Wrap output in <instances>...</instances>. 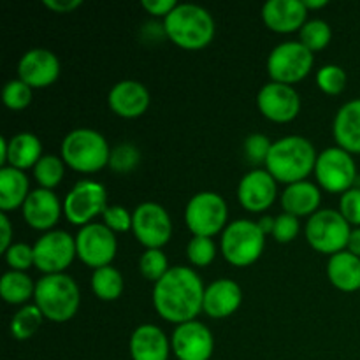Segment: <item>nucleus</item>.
<instances>
[{
  "instance_id": "obj_32",
  "label": "nucleus",
  "mask_w": 360,
  "mask_h": 360,
  "mask_svg": "<svg viewBox=\"0 0 360 360\" xmlns=\"http://www.w3.org/2000/svg\"><path fill=\"white\" fill-rule=\"evenodd\" d=\"M65 162L62 157L53 153H44L34 167V178L39 183V188L53 190L62 183L65 176Z\"/></svg>"
},
{
  "instance_id": "obj_42",
  "label": "nucleus",
  "mask_w": 360,
  "mask_h": 360,
  "mask_svg": "<svg viewBox=\"0 0 360 360\" xmlns=\"http://www.w3.org/2000/svg\"><path fill=\"white\" fill-rule=\"evenodd\" d=\"M299 229H301V225H299L297 217L288 213H281L278 214V217H274V227L271 236H273L278 243L287 245V243L294 241L295 236L299 234Z\"/></svg>"
},
{
  "instance_id": "obj_33",
  "label": "nucleus",
  "mask_w": 360,
  "mask_h": 360,
  "mask_svg": "<svg viewBox=\"0 0 360 360\" xmlns=\"http://www.w3.org/2000/svg\"><path fill=\"white\" fill-rule=\"evenodd\" d=\"M330 39H333V28L326 20H320V18L308 20L304 27L299 30V42H302L313 53L326 49Z\"/></svg>"
},
{
  "instance_id": "obj_36",
  "label": "nucleus",
  "mask_w": 360,
  "mask_h": 360,
  "mask_svg": "<svg viewBox=\"0 0 360 360\" xmlns=\"http://www.w3.org/2000/svg\"><path fill=\"white\" fill-rule=\"evenodd\" d=\"M347 70L336 63H327L316 72V84L327 95H340L347 88Z\"/></svg>"
},
{
  "instance_id": "obj_45",
  "label": "nucleus",
  "mask_w": 360,
  "mask_h": 360,
  "mask_svg": "<svg viewBox=\"0 0 360 360\" xmlns=\"http://www.w3.org/2000/svg\"><path fill=\"white\" fill-rule=\"evenodd\" d=\"M0 232H2V236H0V252L6 253L7 250L11 248V245H13V225H11V220L9 217H7V213H0Z\"/></svg>"
},
{
  "instance_id": "obj_47",
  "label": "nucleus",
  "mask_w": 360,
  "mask_h": 360,
  "mask_svg": "<svg viewBox=\"0 0 360 360\" xmlns=\"http://www.w3.org/2000/svg\"><path fill=\"white\" fill-rule=\"evenodd\" d=\"M347 250L354 255L360 257V227H354L352 229L350 239H348V246Z\"/></svg>"
},
{
  "instance_id": "obj_22",
  "label": "nucleus",
  "mask_w": 360,
  "mask_h": 360,
  "mask_svg": "<svg viewBox=\"0 0 360 360\" xmlns=\"http://www.w3.org/2000/svg\"><path fill=\"white\" fill-rule=\"evenodd\" d=\"M129 350L132 360H169L172 352L167 334L155 323H141L130 336Z\"/></svg>"
},
{
  "instance_id": "obj_34",
  "label": "nucleus",
  "mask_w": 360,
  "mask_h": 360,
  "mask_svg": "<svg viewBox=\"0 0 360 360\" xmlns=\"http://www.w3.org/2000/svg\"><path fill=\"white\" fill-rule=\"evenodd\" d=\"M169 269H171V267H169L167 255H165L160 248L144 250V253L139 259V273L143 274L148 281L157 283L158 280H162V278L167 274Z\"/></svg>"
},
{
  "instance_id": "obj_43",
  "label": "nucleus",
  "mask_w": 360,
  "mask_h": 360,
  "mask_svg": "<svg viewBox=\"0 0 360 360\" xmlns=\"http://www.w3.org/2000/svg\"><path fill=\"white\" fill-rule=\"evenodd\" d=\"M340 213L348 224L360 227V188L357 186L340 197Z\"/></svg>"
},
{
  "instance_id": "obj_25",
  "label": "nucleus",
  "mask_w": 360,
  "mask_h": 360,
  "mask_svg": "<svg viewBox=\"0 0 360 360\" xmlns=\"http://www.w3.org/2000/svg\"><path fill=\"white\" fill-rule=\"evenodd\" d=\"M320 202H322L320 186L308 181V179L287 185L281 192V207H283V211L297 218L315 214L320 210Z\"/></svg>"
},
{
  "instance_id": "obj_3",
  "label": "nucleus",
  "mask_w": 360,
  "mask_h": 360,
  "mask_svg": "<svg viewBox=\"0 0 360 360\" xmlns=\"http://www.w3.org/2000/svg\"><path fill=\"white\" fill-rule=\"evenodd\" d=\"M316 157L319 153L311 141L302 136H285L273 141L266 169L278 183L292 185L304 181L311 172H315Z\"/></svg>"
},
{
  "instance_id": "obj_37",
  "label": "nucleus",
  "mask_w": 360,
  "mask_h": 360,
  "mask_svg": "<svg viewBox=\"0 0 360 360\" xmlns=\"http://www.w3.org/2000/svg\"><path fill=\"white\" fill-rule=\"evenodd\" d=\"M186 257H188L192 266L206 267L217 259V245L211 238L192 236V239L186 245Z\"/></svg>"
},
{
  "instance_id": "obj_30",
  "label": "nucleus",
  "mask_w": 360,
  "mask_h": 360,
  "mask_svg": "<svg viewBox=\"0 0 360 360\" xmlns=\"http://www.w3.org/2000/svg\"><path fill=\"white\" fill-rule=\"evenodd\" d=\"M91 290H94L95 297H98L101 301H116L122 297L123 290H125L123 274L112 266L95 269L91 274Z\"/></svg>"
},
{
  "instance_id": "obj_1",
  "label": "nucleus",
  "mask_w": 360,
  "mask_h": 360,
  "mask_svg": "<svg viewBox=\"0 0 360 360\" xmlns=\"http://www.w3.org/2000/svg\"><path fill=\"white\" fill-rule=\"evenodd\" d=\"M202 280L186 266H172L153 287V306L158 315L167 322L185 323L197 320L204 304Z\"/></svg>"
},
{
  "instance_id": "obj_46",
  "label": "nucleus",
  "mask_w": 360,
  "mask_h": 360,
  "mask_svg": "<svg viewBox=\"0 0 360 360\" xmlns=\"http://www.w3.org/2000/svg\"><path fill=\"white\" fill-rule=\"evenodd\" d=\"M44 6L58 14H67L83 6V0H44Z\"/></svg>"
},
{
  "instance_id": "obj_49",
  "label": "nucleus",
  "mask_w": 360,
  "mask_h": 360,
  "mask_svg": "<svg viewBox=\"0 0 360 360\" xmlns=\"http://www.w3.org/2000/svg\"><path fill=\"white\" fill-rule=\"evenodd\" d=\"M7 164V137H0V165L6 167Z\"/></svg>"
},
{
  "instance_id": "obj_10",
  "label": "nucleus",
  "mask_w": 360,
  "mask_h": 360,
  "mask_svg": "<svg viewBox=\"0 0 360 360\" xmlns=\"http://www.w3.org/2000/svg\"><path fill=\"white\" fill-rule=\"evenodd\" d=\"M313 51H309L302 42L285 41L271 49L266 67L271 81L292 86L308 76L313 69Z\"/></svg>"
},
{
  "instance_id": "obj_35",
  "label": "nucleus",
  "mask_w": 360,
  "mask_h": 360,
  "mask_svg": "<svg viewBox=\"0 0 360 360\" xmlns=\"http://www.w3.org/2000/svg\"><path fill=\"white\" fill-rule=\"evenodd\" d=\"M141 164V151L136 144L122 143L116 144L111 150V158H109V167L118 174H127L132 172L137 165Z\"/></svg>"
},
{
  "instance_id": "obj_2",
  "label": "nucleus",
  "mask_w": 360,
  "mask_h": 360,
  "mask_svg": "<svg viewBox=\"0 0 360 360\" xmlns=\"http://www.w3.org/2000/svg\"><path fill=\"white\" fill-rule=\"evenodd\" d=\"M165 37L178 48L197 51L210 46L214 39L217 25L206 7L193 2L178 4L164 18Z\"/></svg>"
},
{
  "instance_id": "obj_29",
  "label": "nucleus",
  "mask_w": 360,
  "mask_h": 360,
  "mask_svg": "<svg viewBox=\"0 0 360 360\" xmlns=\"http://www.w3.org/2000/svg\"><path fill=\"white\" fill-rule=\"evenodd\" d=\"M35 294V281L23 271H6L0 278V295L9 304H23Z\"/></svg>"
},
{
  "instance_id": "obj_31",
  "label": "nucleus",
  "mask_w": 360,
  "mask_h": 360,
  "mask_svg": "<svg viewBox=\"0 0 360 360\" xmlns=\"http://www.w3.org/2000/svg\"><path fill=\"white\" fill-rule=\"evenodd\" d=\"M44 315L35 304H25L11 319V336L18 341H27L41 329Z\"/></svg>"
},
{
  "instance_id": "obj_41",
  "label": "nucleus",
  "mask_w": 360,
  "mask_h": 360,
  "mask_svg": "<svg viewBox=\"0 0 360 360\" xmlns=\"http://www.w3.org/2000/svg\"><path fill=\"white\" fill-rule=\"evenodd\" d=\"M102 224L111 229L115 234L132 231V213L120 204H112V206L105 207V211L102 213Z\"/></svg>"
},
{
  "instance_id": "obj_17",
  "label": "nucleus",
  "mask_w": 360,
  "mask_h": 360,
  "mask_svg": "<svg viewBox=\"0 0 360 360\" xmlns=\"http://www.w3.org/2000/svg\"><path fill=\"white\" fill-rule=\"evenodd\" d=\"M60 60L51 49L32 48L21 55L18 62V77L34 88H48L58 79Z\"/></svg>"
},
{
  "instance_id": "obj_38",
  "label": "nucleus",
  "mask_w": 360,
  "mask_h": 360,
  "mask_svg": "<svg viewBox=\"0 0 360 360\" xmlns=\"http://www.w3.org/2000/svg\"><path fill=\"white\" fill-rule=\"evenodd\" d=\"M2 102L6 108L13 109V111H21L30 105L32 88L20 77L9 79L2 88Z\"/></svg>"
},
{
  "instance_id": "obj_21",
  "label": "nucleus",
  "mask_w": 360,
  "mask_h": 360,
  "mask_svg": "<svg viewBox=\"0 0 360 360\" xmlns=\"http://www.w3.org/2000/svg\"><path fill=\"white\" fill-rule=\"evenodd\" d=\"M264 25L276 34L301 30L308 20L304 0H267L260 11Z\"/></svg>"
},
{
  "instance_id": "obj_28",
  "label": "nucleus",
  "mask_w": 360,
  "mask_h": 360,
  "mask_svg": "<svg viewBox=\"0 0 360 360\" xmlns=\"http://www.w3.org/2000/svg\"><path fill=\"white\" fill-rule=\"evenodd\" d=\"M42 143L35 134L18 132L7 139V164L9 167L27 171L34 169L42 157Z\"/></svg>"
},
{
  "instance_id": "obj_8",
  "label": "nucleus",
  "mask_w": 360,
  "mask_h": 360,
  "mask_svg": "<svg viewBox=\"0 0 360 360\" xmlns=\"http://www.w3.org/2000/svg\"><path fill=\"white\" fill-rule=\"evenodd\" d=\"M229 220V206L224 197L211 190H202L190 197L185 207V221L193 236L213 238L224 232Z\"/></svg>"
},
{
  "instance_id": "obj_15",
  "label": "nucleus",
  "mask_w": 360,
  "mask_h": 360,
  "mask_svg": "<svg viewBox=\"0 0 360 360\" xmlns=\"http://www.w3.org/2000/svg\"><path fill=\"white\" fill-rule=\"evenodd\" d=\"M257 108L271 122L288 123L301 111V95L290 84L269 81L257 94Z\"/></svg>"
},
{
  "instance_id": "obj_4",
  "label": "nucleus",
  "mask_w": 360,
  "mask_h": 360,
  "mask_svg": "<svg viewBox=\"0 0 360 360\" xmlns=\"http://www.w3.org/2000/svg\"><path fill=\"white\" fill-rule=\"evenodd\" d=\"M111 150L108 139L98 130L77 127L63 137L60 155L63 162L76 172L94 174L109 165Z\"/></svg>"
},
{
  "instance_id": "obj_19",
  "label": "nucleus",
  "mask_w": 360,
  "mask_h": 360,
  "mask_svg": "<svg viewBox=\"0 0 360 360\" xmlns=\"http://www.w3.org/2000/svg\"><path fill=\"white\" fill-rule=\"evenodd\" d=\"M151 102L150 90L146 84L137 79H122L108 94V105L116 116L134 120L148 111Z\"/></svg>"
},
{
  "instance_id": "obj_12",
  "label": "nucleus",
  "mask_w": 360,
  "mask_h": 360,
  "mask_svg": "<svg viewBox=\"0 0 360 360\" xmlns=\"http://www.w3.org/2000/svg\"><path fill=\"white\" fill-rule=\"evenodd\" d=\"M34 267L42 274L65 273L77 257L76 238L62 229L44 232L34 243Z\"/></svg>"
},
{
  "instance_id": "obj_11",
  "label": "nucleus",
  "mask_w": 360,
  "mask_h": 360,
  "mask_svg": "<svg viewBox=\"0 0 360 360\" xmlns=\"http://www.w3.org/2000/svg\"><path fill=\"white\" fill-rule=\"evenodd\" d=\"M108 190L104 185L94 179H81L67 192L63 199V214L72 225L91 224L108 207Z\"/></svg>"
},
{
  "instance_id": "obj_5",
  "label": "nucleus",
  "mask_w": 360,
  "mask_h": 360,
  "mask_svg": "<svg viewBox=\"0 0 360 360\" xmlns=\"http://www.w3.org/2000/svg\"><path fill=\"white\" fill-rule=\"evenodd\" d=\"M34 304L44 319L63 323L72 319L81 304V292L76 280L65 273L44 274L35 281Z\"/></svg>"
},
{
  "instance_id": "obj_13",
  "label": "nucleus",
  "mask_w": 360,
  "mask_h": 360,
  "mask_svg": "<svg viewBox=\"0 0 360 360\" xmlns=\"http://www.w3.org/2000/svg\"><path fill=\"white\" fill-rule=\"evenodd\" d=\"M76 252L77 259L86 264L91 269L111 266L118 252V239L116 234L104 224L84 225L76 234Z\"/></svg>"
},
{
  "instance_id": "obj_26",
  "label": "nucleus",
  "mask_w": 360,
  "mask_h": 360,
  "mask_svg": "<svg viewBox=\"0 0 360 360\" xmlns=\"http://www.w3.org/2000/svg\"><path fill=\"white\" fill-rule=\"evenodd\" d=\"M327 278L341 292L360 290V257L348 250L334 253L327 262Z\"/></svg>"
},
{
  "instance_id": "obj_27",
  "label": "nucleus",
  "mask_w": 360,
  "mask_h": 360,
  "mask_svg": "<svg viewBox=\"0 0 360 360\" xmlns=\"http://www.w3.org/2000/svg\"><path fill=\"white\" fill-rule=\"evenodd\" d=\"M30 192L27 172L9 167V165L0 169V210L2 213H9L23 206Z\"/></svg>"
},
{
  "instance_id": "obj_39",
  "label": "nucleus",
  "mask_w": 360,
  "mask_h": 360,
  "mask_svg": "<svg viewBox=\"0 0 360 360\" xmlns=\"http://www.w3.org/2000/svg\"><path fill=\"white\" fill-rule=\"evenodd\" d=\"M271 146H273V141H271L266 134H250L245 139V143H243L245 158L253 165H266Z\"/></svg>"
},
{
  "instance_id": "obj_40",
  "label": "nucleus",
  "mask_w": 360,
  "mask_h": 360,
  "mask_svg": "<svg viewBox=\"0 0 360 360\" xmlns=\"http://www.w3.org/2000/svg\"><path fill=\"white\" fill-rule=\"evenodd\" d=\"M6 264L11 267V271H23L27 273L34 266V246L27 243H13L11 248L4 253Z\"/></svg>"
},
{
  "instance_id": "obj_44",
  "label": "nucleus",
  "mask_w": 360,
  "mask_h": 360,
  "mask_svg": "<svg viewBox=\"0 0 360 360\" xmlns=\"http://www.w3.org/2000/svg\"><path fill=\"white\" fill-rule=\"evenodd\" d=\"M141 6H143V9L146 11L148 14H151V16L165 18L176 6H178V2H176V0H143Z\"/></svg>"
},
{
  "instance_id": "obj_23",
  "label": "nucleus",
  "mask_w": 360,
  "mask_h": 360,
  "mask_svg": "<svg viewBox=\"0 0 360 360\" xmlns=\"http://www.w3.org/2000/svg\"><path fill=\"white\" fill-rule=\"evenodd\" d=\"M241 302V287L231 278H220L206 287L202 311L211 319H227L238 311Z\"/></svg>"
},
{
  "instance_id": "obj_50",
  "label": "nucleus",
  "mask_w": 360,
  "mask_h": 360,
  "mask_svg": "<svg viewBox=\"0 0 360 360\" xmlns=\"http://www.w3.org/2000/svg\"><path fill=\"white\" fill-rule=\"evenodd\" d=\"M327 0H304V6L306 9L311 11V9H322V7L327 6Z\"/></svg>"
},
{
  "instance_id": "obj_7",
  "label": "nucleus",
  "mask_w": 360,
  "mask_h": 360,
  "mask_svg": "<svg viewBox=\"0 0 360 360\" xmlns=\"http://www.w3.org/2000/svg\"><path fill=\"white\" fill-rule=\"evenodd\" d=\"M306 241L315 252L334 255L347 250L352 234V225L338 210H319L311 214L304 227Z\"/></svg>"
},
{
  "instance_id": "obj_14",
  "label": "nucleus",
  "mask_w": 360,
  "mask_h": 360,
  "mask_svg": "<svg viewBox=\"0 0 360 360\" xmlns=\"http://www.w3.org/2000/svg\"><path fill=\"white\" fill-rule=\"evenodd\" d=\"M132 232L146 250L160 248L171 241L172 220L162 204L146 200L132 211Z\"/></svg>"
},
{
  "instance_id": "obj_16",
  "label": "nucleus",
  "mask_w": 360,
  "mask_h": 360,
  "mask_svg": "<svg viewBox=\"0 0 360 360\" xmlns=\"http://www.w3.org/2000/svg\"><path fill=\"white\" fill-rule=\"evenodd\" d=\"M171 348L178 360H210L214 350L213 333L199 320L179 323L171 334Z\"/></svg>"
},
{
  "instance_id": "obj_6",
  "label": "nucleus",
  "mask_w": 360,
  "mask_h": 360,
  "mask_svg": "<svg viewBox=\"0 0 360 360\" xmlns=\"http://www.w3.org/2000/svg\"><path fill=\"white\" fill-rule=\"evenodd\" d=\"M266 246V234L259 221L239 218L221 232V255L236 267H248L260 259Z\"/></svg>"
},
{
  "instance_id": "obj_48",
  "label": "nucleus",
  "mask_w": 360,
  "mask_h": 360,
  "mask_svg": "<svg viewBox=\"0 0 360 360\" xmlns=\"http://www.w3.org/2000/svg\"><path fill=\"white\" fill-rule=\"evenodd\" d=\"M259 225L260 229L264 231V234H271L273 232V227H274V218L273 217H262L259 220Z\"/></svg>"
},
{
  "instance_id": "obj_20",
  "label": "nucleus",
  "mask_w": 360,
  "mask_h": 360,
  "mask_svg": "<svg viewBox=\"0 0 360 360\" xmlns=\"http://www.w3.org/2000/svg\"><path fill=\"white\" fill-rule=\"evenodd\" d=\"M63 214V202L56 197L53 190L35 188L21 206V217L32 229L41 232H49L58 224Z\"/></svg>"
},
{
  "instance_id": "obj_9",
  "label": "nucleus",
  "mask_w": 360,
  "mask_h": 360,
  "mask_svg": "<svg viewBox=\"0 0 360 360\" xmlns=\"http://www.w3.org/2000/svg\"><path fill=\"white\" fill-rule=\"evenodd\" d=\"M315 178L320 188L343 195L354 188L359 178L354 155L340 146L326 148L316 157Z\"/></svg>"
},
{
  "instance_id": "obj_18",
  "label": "nucleus",
  "mask_w": 360,
  "mask_h": 360,
  "mask_svg": "<svg viewBox=\"0 0 360 360\" xmlns=\"http://www.w3.org/2000/svg\"><path fill=\"white\" fill-rule=\"evenodd\" d=\"M278 197V181L267 169H252L238 185V199L246 211L262 213Z\"/></svg>"
},
{
  "instance_id": "obj_24",
  "label": "nucleus",
  "mask_w": 360,
  "mask_h": 360,
  "mask_svg": "<svg viewBox=\"0 0 360 360\" xmlns=\"http://www.w3.org/2000/svg\"><path fill=\"white\" fill-rule=\"evenodd\" d=\"M333 136L336 146L352 155H360V98L345 102L338 109L333 122Z\"/></svg>"
}]
</instances>
